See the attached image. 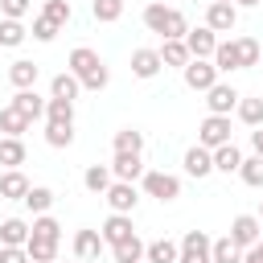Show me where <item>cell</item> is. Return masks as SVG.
<instances>
[{"mask_svg": "<svg viewBox=\"0 0 263 263\" xmlns=\"http://www.w3.org/2000/svg\"><path fill=\"white\" fill-rule=\"evenodd\" d=\"M37 74H41V66L29 62V58H16V62L8 66V82H12L16 90H33V86H37Z\"/></svg>", "mask_w": 263, "mask_h": 263, "instance_id": "9a60e30c", "label": "cell"}, {"mask_svg": "<svg viewBox=\"0 0 263 263\" xmlns=\"http://www.w3.org/2000/svg\"><path fill=\"white\" fill-rule=\"evenodd\" d=\"M132 74L136 78H156L160 74V53L156 49H136L132 53Z\"/></svg>", "mask_w": 263, "mask_h": 263, "instance_id": "44dd1931", "label": "cell"}, {"mask_svg": "<svg viewBox=\"0 0 263 263\" xmlns=\"http://www.w3.org/2000/svg\"><path fill=\"white\" fill-rule=\"evenodd\" d=\"M99 234H103V242H107V247H115V242L132 238V234H136V226H132V214H111V218L99 226Z\"/></svg>", "mask_w": 263, "mask_h": 263, "instance_id": "4fadbf2b", "label": "cell"}, {"mask_svg": "<svg viewBox=\"0 0 263 263\" xmlns=\"http://www.w3.org/2000/svg\"><path fill=\"white\" fill-rule=\"evenodd\" d=\"M210 62H214L218 74H234V70H242V66H238V45H234V41H218V49H214Z\"/></svg>", "mask_w": 263, "mask_h": 263, "instance_id": "ffe728a7", "label": "cell"}, {"mask_svg": "<svg viewBox=\"0 0 263 263\" xmlns=\"http://www.w3.org/2000/svg\"><path fill=\"white\" fill-rule=\"evenodd\" d=\"M210 247H214V238L205 230H189L177 242V263H214L210 259Z\"/></svg>", "mask_w": 263, "mask_h": 263, "instance_id": "277c9868", "label": "cell"}, {"mask_svg": "<svg viewBox=\"0 0 263 263\" xmlns=\"http://www.w3.org/2000/svg\"><path fill=\"white\" fill-rule=\"evenodd\" d=\"M140 181H144V193L156 197V201H177L181 197V181L173 173H164V168H148Z\"/></svg>", "mask_w": 263, "mask_h": 263, "instance_id": "3957f363", "label": "cell"}, {"mask_svg": "<svg viewBox=\"0 0 263 263\" xmlns=\"http://www.w3.org/2000/svg\"><path fill=\"white\" fill-rule=\"evenodd\" d=\"M111 181H115V177H111V168H107V164H90V168L82 173V185H86L90 193H99V197L111 189Z\"/></svg>", "mask_w": 263, "mask_h": 263, "instance_id": "484cf974", "label": "cell"}, {"mask_svg": "<svg viewBox=\"0 0 263 263\" xmlns=\"http://www.w3.org/2000/svg\"><path fill=\"white\" fill-rule=\"evenodd\" d=\"M181 74H185V86H189V90H201V95L218 82V70H214V62H205V58H189V66H185Z\"/></svg>", "mask_w": 263, "mask_h": 263, "instance_id": "8992f818", "label": "cell"}, {"mask_svg": "<svg viewBox=\"0 0 263 263\" xmlns=\"http://www.w3.org/2000/svg\"><path fill=\"white\" fill-rule=\"evenodd\" d=\"M25 205H29L33 214H49V205H53V189H45V185H29Z\"/></svg>", "mask_w": 263, "mask_h": 263, "instance_id": "4dcf8cb0", "label": "cell"}, {"mask_svg": "<svg viewBox=\"0 0 263 263\" xmlns=\"http://www.w3.org/2000/svg\"><path fill=\"white\" fill-rule=\"evenodd\" d=\"M111 255H115V263H144V242L132 234V238L115 242V247H111Z\"/></svg>", "mask_w": 263, "mask_h": 263, "instance_id": "f1b7e54d", "label": "cell"}, {"mask_svg": "<svg viewBox=\"0 0 263 263\" xmlns=\"http://www.w3.org/2000/svg\"><path fill=\"white\" fill-rule=\"evenodd\" d=\"M222 4H234V0H222Z\"/></svg>", "mask_w": 263, "mask_h": 263, "instance_id": "f907efd6", "label": "cell"}, {"mask_svg": "<svg viewBox=\"0 0 263 263\" xmlns=\"http://www.w3.org/2000/svg\"><path fill=\"white\" fill-rule=\"evenodd\" d=\"M238 119L247 123V127H263V99H238Z\"/></svg>", "mask_w": 263, "mask_h": 263, "instance_id": "d6a6232c", "label": "cell"}, {"mask_svg": "<svg viewBox=\"0 0 263 263\" xmlns=\"http://www.w3.org/2000/svg\"><path fill=\"white\" fill-rule=\"evenodd\" d=\"M238 90L230 86V82H214L210 90H205V107H210V115H230L234 107H238Z\"/></svg>", "mask_w": 263, "mask_h": 263, "instance_id": "9c48e42d", "label": "cell"}, {"mask_svg": "<svg viewBox=\"0 0 263 263\" xmlns=\"http://www.w3.org/2000/svg\"><path fill=\"white\" fill-rule=\"evenodd\" d=\"M29 238H41V242H62V226H58V218L37 214V218H33V226H29Z\"/></svg>", "mask_w": 263, "mask_h": 263, "instance_id": "d4e9b609", "label": "cell"}, {"mask_svg": "<svg viewBox=\"0 0 263 263\" xmlns=\"http://www.w3.org/2000/svg\"><path fill=\"white\" fill-rule=\"evenodd\" d=\"M0 263H29L25 247H0Z\"/></svg>", "mask_w": 263, "mask_h": 263, "instance_id": "f6af8a7d", "label": "cell"}, {"mask_svg": "<svg viewBox=\"0 0 263 263\" xmlns=\"http://www.w3.org/2000/svg\"><path fill=\"white\" fill-rule=\"evenodd\" d=\"M33 37L37 41H53L58 37V25H49L45 16H33Z\"/></svg>", "mask_w": 263, "mask_h": 263, "instance_id": "ee69618b", "label": "cell"}, {"mask_svg": "<svg viewBox=\"0 0 263 263\" xmlns=\"http://www.w3.org/2000/svg\"><path fill=\"white\" fill-rule=\"evenodd\" d=\"M251 148H255V156L263 160V127H255V132H251Z\"/></svg>", "mask_w": 263, "mask_h": 263, "instance_id": "7dc6e473", "label": "cell"}, {"mask_svg": "<svg viewBox=\"0 0 263 263\" xmlns=\"http://www.w3.org/2000/svg\"><path fill=\"white\" fill-rule=\"evenodd\" d=\"M103 247H107V242H103V234H99V230H78V234H74V259H78V263L99 259V255H103Z\"/></svg>", "mask_w": 263, "mask_h": 263, "instance_id": "5bb4252c", "label": "cell"}, {"mask_svg": "<svg viewBox=\"0 0 263 263\" xmlns=\"http://www.w3.org/2000/svg\"><path fill=\"white\" fill-rule=\"evenodd\" d=\"M238 4H242V8H255L259 0H234V8H238Z\"/></svg>", "mask_w": 263, "mask_h": 263, "instance_id": "c3c4849f", "label": "cell"}, {"mask_svg": "<svg viewBox=\"0 0 263 263\" xmlns=\"http://www.w3.org/2000/svg\"><path fill=\"white\" fill-rule=\"evenodd\" d=\"M41 16H45L49 25H58V29H62V25H70V16H74V12H70V4H66V0H45Z\"/></svg>", "mask_w": 263, "mask_h": 263, "instance_id": "ab89813d", "label": "cell"}, {"mask_svg": "<svg viewBox=\"0 0 263 263\" xmlns=\"http://www.w3.org/2000/svg\"><path fill=\"white\" fill-rule=\"evenodd\" d=\"M103 197H107L111 214H132V210H136V201H140L136 185H127V181H111V189H107Z\"/></svg>", "mask_w": 263, "mask_h": 263, "instance_id": "8fae6325", "label": "cell"}, {"mask_svg": "<svg viewBox=\"0 0 263 263\" xmlns=\"http://www.w3.org/2000/svg\"><path fill=\"white\" fill-rule=\"evenodd\" d=\"M0 12H4V21H21L29 12V0H0Z\"/></svg>", "mask_w": 263, "mask_h": 263, "instance_id": "7bdbcfd3", "label": "cell"}, {"mask_svg": "<svg viewBox=\"0 0 263 263\" xmlns=\"http://www.w3.org/2000/svg\"><path fill=\"white\" fill-rule=\"evenodd\" d=\"M144 263H177V242H173V238H152V242H144Z\"/></svg>", "mask_w": 263, "mask_h": 263, "instance_id": "7402d4cb", "label": "cell"}, {"mask_svg": "<svg viewBox=\"0 0 263 263\" xmlns=\"http://www.w3.org/2000/svg\"><path fill=\"white\" fill-rule=\"evenodd\" d=\"M107 168H111V177H115V181H127V185H136V181L148 173L140 152H115V160H111Z\"/></svg>", "mask_w": 263, "mask_h": 263, "instance_id": "52a82bcc", "label": "cell"}, {"mask_svg": "<svg viewBox=\"0 0 263 263\" xmlns=\"http://www.w3.org/2000/svg\"><path fill=\"white\" fill-rule=\"evenodd\" d=\"M210 156H214V173H226V177L238 173V164H242V152H238L234 144H222V148H214Z\"/></svg>", "mask_w": 263, "mask_h": 263, "instance_id": "cb8c5ba5", "label": "cell"}, {"mask_svg": "<svg viewBox=\"0 0 263 263\" xmlns=\"http://www.w3.org/2000/svg\"><path fill=\"white\" fill-rule=\"evenodd\" d=\"M255 218H259V222H263V201H259V214H255Z\"/></svg>", "mask_w": 263, "mask_h": 263, "instance_id": "681fc988", "label": "cell"}, {"mask_svg": "<svg viewBox=\"0 0 263 263\" xmlns=\"http://www.w3.org/2000/svg\"><path fill=\"white\" fill-rule=\"evenodd\" d=\"M45 119H49V123H74V103H66V99H45Z\"/></svg>", "mask_w": 263, "mask_h": 263, "instance_id": "e575fe53", "label": "cell"}, {"mask_svg": "<svg viewBox=\"0 0 263 263\" xmlns=\"http://www.w3.org/2000/svg\"><path fill=\"white\" fill-rule=\"evenodd\" d=\"M197 144L201 148H222V144H230V115H205L201 119V127H197Z\"/></svg>", "mask_w": 263, "mask_h": 263, "instance_id": "5b68a950", "label": "cell"}, {"mask_svg": "<svg viewBox=\"0 0 263 263\" xmlns=\"http://www.w3.org/2000/svg\"><path fill=\"white\" fill-rule=\"evenodd\" d=\"M45 140H49V148H70L74 144V123H45Z\"/></svg>", "mask_w": 263, "mask_h": 263, "instance_id": "d590c367", "label": "cell"}, {"mask_svg": "<svg viewBox=\"0 0 263 263\" xmlns=\"http://www.w3.org/2000/svg\"><path fill=\"white\" fill-rule=\"evenodd\" d=\"M156 53H160V66H181V70L189 66V49H185V41H164Z\"/></svg>", "mask_w": 263, "mask_h": 263, "instance_id": "f546056e", "label": "cell"}, {"mask_svg": "<svg viewBox=\"0 0 263 263\" xmlns=\"http://www.w3.org/2000/svg\"><path fill=\"white\" fill-rule=\"evenodd\" d=\"M234 45H238V66H242V70H247V66H259L263 53H259V41H255V37H234Z\"/></svg>", "mask_w": 263, "mask_h": 263, "instance_id": "60d3db41", "label": "cell"}, {"mask_svg": "<svg viewBox=\"0 0 263 263\" xmlns=\"http://www.w3.org/2000/svg\"><path fill=\"white\" fill-rule=\"evenodd\" d=\"M12 107H16V111H21L29 123L45 115V99H41L37 90H16V95H12Z\"/></svg>", "mask_w": 263, "mask_h": 263, "instance_id": "ac0fdd59", "label": "cell"}, {"mask_svg": "<svg viewBox=\"0 0 263 263\" xmlns=\"http://www.w3.org/2000/svg\"><path fill=\"white\" fill-rule=\"evenodd\" d=\"M78 78L70 74V70H62V74H53V82H49V99H66V103H74L78 99Z\"/></svg>", "mask_w": 263, "mask_h": 263, "instance_id": "603a6c76", "label": "cell"}, {"mask_svg": "<svg viewBox=\"0 0 263 263\" xmlns=\"http://www.w3.org/2000/svg\"><path fill=\"white\" fill-rule=\"evenodd\" d=\"M234 25H238V8H234V4L214 0V4L205 8V29H214V33H230Z\"/></svg>", "mask_w": 263, "mask_h": 263, "instance_id": "7c38bea8", "label": "cell"}, {"mask_svg": "<svg viewBox=\"0 0 263 263\" xmlns=\"http://www.w3.org/2000/svg\"><path fill=\"white\" fill-rule=\"evenodd\" d=\"M144 25H148V33H160L164 41H185V33H189L185 12H181V8H168V4H160V0L144 8Z\"/></svg>", "mask_w": 263, "mask_h": 263, "instance_id": "7a4b0ae2", "label": "cell"}, {"mask_svg": "<svg viewBox=\"0 0 263 263\" xmlns=\"http://www.w3.org/2000/svg\"><path fill=\"white\" fill-rule=\"evenodd\" d=\"M74 263H78V259H74Z\"/></svg>", "mask_w": 263, "mask_h": 263, "instance_id": "816d5d0a", "label": "cell"}, {"mask_svg": "<svg viewBox=\"0 0 263 263\" xmlns=\"http://www.w3.org/2000/svg\"><path fill=\"white\" fill-rule=\"evenodd\" d=\"M70 74L78 78V86H82V90H103V86L111 82L107 62H103L90 45H78V49L70 53Z\"/></svg>", "mask_w": 263, "mask_h": 263, "instance_id": "6da1fadb", "label": "cell"}, {"mask_svg": "<svg viewBox=\"0 0 263 263\" xmlns=\"http://www.w3.org/2000/svg\"><path fill=\"white\" fill-rule=\"evenodd\" d=\"M115 152H140L144 156V132H136V127L115 132Z\"/></svg>", "mask_w": 263, "mask_h": 263, "instance_id": "8d00e7d4", "label": "cell"}, {"mask_svg": "<svg viewBox=\"0 0 263 263\" xmlns=\"http://www.w3.org/2000/svg\"><path fill=\"white\" fill-rule=\"evenodd\" d=\"M242 263H263V238H259L255 247H247V251H242Z\"/></svg>", "mask_w": 263, "mask_h": 263, "instance_id": "bcb514c9", "label": "cell"}, {"mask_svg": "<svg viewBox=\"0 0 263 263\" xmlns=\"http://www.w3.org/2000/svg\"><path fill=\"white\" fill-rule=\"evenodd\" d=\"M25 193H29V177H25L21 168H4V173H0V197L25 201Z\"/></svg>", "mask_w": 263, "mask_h": 263, "instance_id": "2e32d148", "label": "cell"}, {"mask_svg": "<svg viewBox=\"0 0 263 263\" xmlns=\"http://www.w3.org/2000/svg\"><path fill=\"white\" fill-rule=\"evenodd\" d=\"M185 173H189V177H197V181H201V177H210V173H214V156H210V148L193 144V148L185 152Z\"/></svg>", "mask_w": 263, "mask_h": 263, "instance_id": "e0dca14e", "label": "cell"}, {"mask_svg": "<svg viewBox=\"0 0 263 263\" xmlns=\"http://www.w3.org/2000/svg\"><path fill=\"white\" fill-rule=\"evenodd\" d=\"M90 12H95V21L111 25V21L123 16V0H90Z\"/></svg>", "mask_w": 263, "mask_h": 263, "instance_id": "f35d334b", "label": "cell"}, {"mask_svg": "<svg viewBox=\"0 0 263 263\" xmlns=\"http://www.w3.org/2000/svg\"><path fill=\"white\" fill-rule=\"evenodd\" d=\"M0 132H4V136H16V140H21V136L29 132V119H25V115H21V111H16L12 103H8V107L0 111Z\"/></svg>", "mask_w": 263, "mask_h": 263, "instance_id": "83f0119b", "label": "cell"}, {"mask_svg": "<svg viewBox=\"0 0 263 263\" xmlns=\"http://www.w3.org/2000/svg\"><path fill=\"white\" fill-rule=\"evenodd\" d=\"M25 255H29V263H53V259H58V242L29 238V242H25Z\"/></svg>", "mask_w": 263, "mask_h": 263, "instance_id": "1f68e13d", "label": "cell"}, {"mask_svg": "<svg viewBox=\"0 0 263 263\" xmlns=\"http://www.w3.org/2000/svg\"><path fill=\"white\" fill-rule=\"evenodd\" d=\"M0 164L4 168H21L25 164V144L16 136H0Z\"/></svg>", "mask_w": 263, "mask_h": 263, "instance_id": "4316f807", "label": "cell"}, {"mask_svg": "<svg viewBox=\"0 0 263 263\" xmlns=\"http://www.w3.org/2000/svg\"><path fill=\"white\" fill-rule=\"evenodd\" d=\"M259 226H263V222H259L255 214H238V218L230 222V234H226V238H230L238 251H247V247H255V242L263 238V234H259Z\"/></svg>", "mask_w": 263, "mask_h": 263, "instance_id": "ba28073f", "label": "cell"}, {"mask_svg": "<svg viewBox=\"0 0 263 263\" xmlns=\"http://www.w3.org/2000/svg\"><path fill=\"white\" fill-rule=\"evenodd\" d=\"M238 177H242V185H251V189H263V160H259V156H242V164H238Z\"/></svg>", "mask_w": 263, "mask_h": 263, "instance_id": "836d02e7", "label": "cell"}, {"mask_svg": "<svg viewBox=\"0 0 263 263\" xmlns=\"http://www.w3.org/2000/svg\"><path fill=\"white\" fill-rule=\"evenodd\" d=\"M29 242V222L25 218H4L0 222V247H25Z\"/></svg>", "mask_w": 263, "mask_h": 263, "instance_id": "d6986e66", "label": "cell"}, {"mask_svg": "<svg viewBox=\"0 0 263 263\" xmlns=\"http://www.w3.org/2000/svg\"><path fill=\"white\" fill-rule=\"evenodd\" d=\"M210 259H214V263H242V251H238L230 238H214V247H210Z\"/></svg>", "mask_w": 263, "mask_h": 263, "instance_id": "74e56055", "label": "cell"}, {"mask_svg": "<svg viewBox=\"0 0 263 263\" xmlns=\"http://www.w3.org/2000/svg\"><path fill=\"white\" fill-rule=\"evenodd\" d=\"M25 37H29V33H25L21 21H0V45H4V49H16Z\"/></svg>", "mask_w": 263, "mask_h": 263, "instance_id": "b9f144b4", "label": "cell"}, {"mask_svg": "<svg viewBox=\"0 0 263 263\" xmlns=\"http://www.w3.org/2000/svg\"><path fill=\"white\" fill-rule=\"evenodd\" d=\"M185 49H189V58H214V49H218V33L214 29H205V25H197V29H189L185 33Z\"/></svg>", "mask_w": 263, "mask_h": 263, "instance_id": "30bf717a", "label": "cell"}]
</instances>
